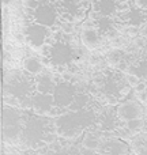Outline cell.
Listing matches in <instances>:
<instances>
[{"label": "cell", "mask_w": 147, "mask_h": 155, "mask_svg": "<svg viewBox=\"0 0 147 155\" xmlns=\"http://www.w3.org/2000/svg\"><path fill=\"white\" fill-rule=\"evenodd\" d=\"M49 27L44 26V25L35 23L33 22L30 26L26 27L25 30V37H26V41L33 49L35 51H40L44 45H45L46 40L49 37Z\"/></svg>", "instance_id": "3"}, {"label": "cell", "mask_w": 147, "mask_h": 155, "mask_svg": "<svg viewBox=\"0 0 147 155\" xmlns=\"http://www.w3.org/2000/svg\"><path fill=\"white\" fill-rule=\"evenodd\" d=\"M89 104V95L87 94H75L72 102L70 105V109L72 112H78L86 107V105Z\"/></svg>", "instance_id": "19"}, {"label": "cell", "mask_w": 147, "mask_h": 155, "mask_svg": "<svg viewBox=\"0 0 147 155\" xmlns=\"http://www.w3.org/2000/svg\"><path fill=\"white\" fill-rule=\"evenodd\" d=\"M21 124H14V125H5L3 127V139L7 140L8 143H15L21 136Z\"/></svg>", "instance_id": "16"}, {"label": "cell", "mask_w": 147, "mask_h": 155, "mask_svg": "<svg viewBox=\"0 0 147 155\" xmlns=\"http://www.w3.org/2000/svg\"><path fill=\"white\" fill-rule=\"evenodd\" d=\"M2 124L3 127L5 125H14V124H21L19 123V114L15 109H11V107H7V109L3 110V116H2Z\"/></svg>", "instance_id": "18"}, {"label": "cell", "mask_w": 147, "mask_h": 155, "mask_svg": "<svg viewBox=\"0 0 147 155\" xmlns=\"http://www.w3.org/2000/svg\"><path fill=\"white\" fill-rule=\"evenodd\" d=\"M102 154L104 155H127L128 154V147L121 140H109L104 146Z\"/></svg>", "instance_id": "14"}, {"label": "cell", "mask_w": 147, "mask_h": 155, "mask_svg": "<svg viewBox=\"0 0 147 155\" xmlns=\"http://www.w3.org/2000/svg\"><path fill=\"white\" fill-rule=\"evenodd\" d=\"M11 3V0H3V5H8Z\"/></svg>", "instance_id": "30"}, {"label": "cell", "mask_w": 147, "mask_h": 155, "mask_svg": "<svg viewBox=\"0 0 147 155\" xmlns=\"http://www.w3.org/2000/svg\"><path fill=\"white\" fill-rule=\"evenodd\" d=\"M135 3H136L140 8H143V10L147 11V0H138V2H135Z\"/></svg>", "instance_id": "27"}, {"label": "cell", "mask_w": 147, "mask_h": 155, "mask_svg": "<svg viewBox=\"0 0 147 155\" xmlns=\"http://www.w3.org/2000/svg\"><path fill=\"white\" fill-rule=\"evenodd\" d=\"M27 155H34V154H27Z\"/></svg>", "instance_id": "32"}, {"label": "cell", "mask_w": 147, "mask_h": 155, "mask_svg": "<svg viewBox=\"0 0 147 155\" xmlns=\"http://www.w3.org/2000/svg\"><path fill=\"white\" fill-rule=\"evenodd\" d=\"M135 2H138V0H135Z\"/></svg>", "instance_id": "33"}, {"label": "cell", "mask_w": 147, "mask_h": 155, "mask_svg": "<svg viewBox=\"0 0 147 155\" xmlns=\"http://www.w3.org/2000/svg\"><path fill=\"white\" fill-rule=\"evenodd\" d=\"M127 80H128V84L131 86V87H136V84L140 82L139 76H138V75H134V74H129V75L127 76Z\"/></svg>", "instance_id": "24"}, {"label": "cell", "mask_w": 147, "mask_h": 155, "mask_svg": "<svg viewBox=\"0 0 147 155\" xmlns=\"http://www.w3.org/2000/svg\"><path fill=\"white\" fill-rule=\"evenodd\" d=\"M79 155H104V154H97L94 150H86V148H85V150H83Z\"/></svg>", "instance_id": "26"}, {"label": "cell", "mask_w": 147, "mask_h": 155, "mask_svg": "<svg viewBox=\"0 0 147 155\" xmlns=\"http://www.w3.org/2000/svg\"><path fill=\"white\" fill-rule=\"evenodd\" d=\"M116 125V120H115V116L112 113H106L102 116L101 118V128L102 129H112L113 127Z\"/></svg>", "instance_id": "22"}, {"label": "cell", "mask_w": 147, "mask_h": 155, "mask_svg": "<svg viewBox=\"0 0 147 155\" xmlns=\"http://www.w3.org/2000/svg\"><path fill=\"white\" fill-rule=\"evenodd\" d=\"M23 136L27 143L35 144L44 137V123L38 118L30 120L26 124V128L23 131Z\"/></svg>", "instance_id": "11"}, {"label": "cell", "mask_w": 147, "mask_h": 155, "mask_svg": "<svg viewBox=\"0 0 147 155\" xmlns=\"http://www.w3.org/2000/svg\"><path fill=\"white\" fill-rule=\"evenodd\" d=\"M116 18L117 16H102L97 15L95 18V27L101 34H109L116 30Z\"/></svg>", "instance_id": "13"}, {"label": "cell", "mask_w": 147, "mask_h": 155, "mask_svg": "<svg viewBox=\"0 0 147 155\" xmlns=\"http://www.w3.org/2000/svg\"><path fill=\"white\" fill-rule=\"evenodd\" d=\"M82 147L86 148V150H99L101 147V142H99L98 136L93 134H87L85 137H83V142H82Z\"/></svg>", "instance_id": "20"}, {"label": "cell", "mask_w": 147, "mask_h": 155, "mask_svg": "<svg viewBox=\"0 0 147 155\" xmlns=\"http://www.w3.org/2000/svg\"><path fill=\"white\" fill-rule=\"evenodd\" d=\"M142 106L134 99H127L117 106V116L124 121L142 117Z\"/></svg>", "instance_id": "9"}, {"label": "cell", "mask_w": 147, "mask_h": 155, "mask_svg": "<svg viewBox=\"0 0 147 155\" xmlns=\"http://www.w3.org/2000/svg\"><path fill=\"white\" fill-rule=\"evenodd\" d=\"M95 15L117 16L120 14V0H93Z\"/></svg>", "instance_id": "10"}, {"label": "cell", "mask_w": 147, "mask_h": 155, "mask_svg": "<svg viewBox=\"0 0 147 155\" xmlns=\"http://www.w3.org/2000/svg\"><path fill=\"white\" fill-rule=\"evenodd\" d=\"M117 19L120 22L129 25L131 27H140L147 23V11L140 8L135 3L124 12H120L117 15Z\"/></svg>", "instance_id": "5"}, {"label": "cell", "mask_w": 147, "mask_h": 155, "mask_svg": "<svg viewBox=\"0 0 147 155\" xmlns=\"http://www.w3.org/2000/svg\"><path fill=\"white\" fill-rule=\"evenodd\" d=\"M56 129L63 137H76L80 132V125L78 124V120L75 117V113H70V114H63L60 117H57L56 123Z\"/></svg>", "instance_id": "4"}, {"label": "cell", "mask_w": 147, "mask_h": 155, "mask_svg": "<svg viewBox=\"0 0 147 155\" xmlns=\"http://www.w3.org/2000/svg\"><path fill=\"white\" fill-rule=\"evenodd\" d=\"M142 148H143V153H142V154H143V155H147V142L145 143V144H143Z\"/></svg>", "instance_id": "28"}, {"label": "cell", "mask_w": 147, "mask_h": 155, "mask_svg": "<svg viewBox=\"0 0 147 155\" xmlns=\"http://www.w3.org/2000/svg\"><path fill=\"white\" fill-rule=\"evenodd\" d=\"M127 123V129L129 134H136L143 128V121L142 118H134V120H128Z\"/></svg>", "instance_id": "21"}, {"label": "cell", "mask_w": 147, "mask_h": 155, "mask_svg": "<svg viewBox=\"0 0 147 155\" xmlns=\"http://www.w3.org/2000/svg\"><path fill=\"white\" fill-rule=\"evenodd\" d=\"M56 104L53 99V94H45L37 91L32 98V107L37 114H51Z\"/></svg>", "instance_id": "7"}, {"label": "cell", "mask_w": 147, "mask_h": 155, "mask_svg": "<svg viewBox=\"0 0 147 155\" xmlns=\"http://www.w3.org/2000/svg\"><path fill=\"white\" fill-rule=\"evenodd\" d=\"M143 35H145V37H147V23L145 25V27H143Z\"/></svg>", "instance_id": "29"}, {"label": "cell", "mask_w": 147, "mask_h": 155, "mask_svg": "<svg viewBox=\"0 0 147 155\" xmlns=\"http://www.w3.org/2000/svg\"><path fill=\"white\" fill-rule=\"evenodd\" d=\"M60 15L65 22H76L85 18L90 8V0H56Z\"/></svg>", "instance_id": "2"}, {"label": "cell", "mask_w": 147, "mask_h": 155, "mask_svg": "<svg viewBox=\"0 0 147 155\" xmlns=\"http://www.w3.org/2000/svg\"><path fill=\"white\" fill-rule=\"evenodd\" d=\"M23 70L30 75H38L42 71V64L37 57L29 56L23 60Z\"/></svg>", "instance_id": "17"}, {"label": "cell", "mask_w": 147, "mask_h": 155, "mask_svg": "<svg viewBox=\"0 0 147 155\" xmlns=\"http://www.w3.org/2000/svg\"><path fill=\"white\" fill-rule=\"evenodd\" d=\"M121 60H123L121 59V52L117 51V49L112 51L109 54H108V63H109L110 65H117Z\"/></svg>", "instance_id": "23"}, {"label": "cell", "mask_w": 147, "mask_h": 155, "mask_svg": "<svg viewBox=\"0 0 147 155\" xmlns=\"http://www.w3.org/2000/svg\"><path fill=\"white\" fill-rule=\"evenodd\" d=\"M74 51L68 44L57 41L55 45L49 46V60L56 65H65L72 60Z\"/></svg>", "instance_id": "6"}, {"label": "cell", "mask_w": 147, "mask_h": 155, "mask_svg": "<svg viewBox=\"0 0 147 155\" xmlns=\"http://www.w3.org/2000/svg\"><path fill=\"white\" fill-rule=\"evenodd\" d=\"M80 41L87 49H94L101 42V33L97 27H86L80 33Z\"/></svg>", "instance_id": "12"}, {"label": "cell", "mask_w": 147, "mask_h": 155, "mask_svg": "<svg viewBox=\"0 0 147 155\" xmlns=\"http://www.w3.org/2000/svg\"><path fill=\"white\" fill-rule=\"evenodd\" d=\"M75 97V88L68 82H63L55 87L53 91V99L57 107H70Z\"/></svg>", "instance_id": "8"}, {"label": "cell", "mask_w": 147, "mask_h": 155, "mask_svg": "<svg viewBox=\"0 0 147 155\" xmlns=\"http://www.w3.org/2000/svg\"><path fill=\"white\" fill-rule=\"evenodd\" d=\"M57 155H60V154H57Z\"/></svg>", "instance_id": "35"}, {"label": "cell", "mask_w": 147, "mask_h": 155, "mask_svg": "<svg viewBox=\"0 0 147 155\" xmlns=\"http://www.w3.org/2000/svg\"><path fill=\"white\" fill-rule=\"evenodd\" d=\"M147 90V83L146 80L140 79V82L136 84V87H135V93H142V91H146Z\"/></svg>", "instance_id": "25"}, {"label": "cell", "mask_w": 147, "mask_h": 155, "mask_svg": "<svg viewBox=\"0 0 147 155\" xmlns=\"http://www.w3.org/2000/svg\"><path fill=\"white\" fill-rule=\"evenodd\" d=\"M143 49H146V52H147V41L145 42V45H143Z\"/></svg>", "instance_id": "31"}, {"label": "cell", "mask_w": 147, "mask_h": 155, "mask_svg": "<svg viewBox=\"0 0 147 155\" xmlns=\"http://www.w3.org/2000/svg\"><path fill=\"white\" fill-rule=\"evenodd\" d=\"M55 84L53 79L48 75H41L40 78H37L35 80V88L38 93H45V94H53L55 91Z\"/></svg>", "instance_id": "15"}, {"label": "cell", "mask_w": 147, "mask_h": 155, "mask_svg": "<svg viewBox=\"0 0 147 155\" xmlns=\"http://www.w3.org/2000/svg\"><path fill=\"white\" fill-rule=\"evenodd\" d=\"M25 5L33 22L44 25L49 29L56 27L62 19L56 0H26Z\"/></svg>", "instance_id": "1"}, {"label": "cell", "mask_w": 147, "mask_h": 155, "mask_svg": "<svg viewBox=\"0 0 147 155\" xmlns=\"http://www.w3.org/2000/svg\"><path fill=\"white\" fill-rule=\"evenodd\" d=\"M146 93H147V90H146Z\"/></svg>", "instance_id": "34"}]
</instances>
